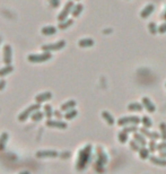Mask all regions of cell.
<instances>
[{"mask_svg":"<svg viewBox=\"0 0 166 174\" xmlns=\"http://www.w3.org/2000/svg\"><path fill=\"white\" fill-rule=\"evenodd\" d=\"M90 155H92V146L87 145L85 148H83L78 154V161H77V170L83 171L87 166V164L89 163L90 159Z\"/></svg>","mask_w":166,"mask_h":174,"instance_id":"1","label":"cell"},{"mask_svg":"<svg viewBox=\"0 0 166 174\" xmlns=\"http://www.w3.org/2000/svg\"><path fill=\"white\" fill-rule=\"evenodd\" d=\"M141 123V119L136 115H131V117H123L118 120V126L119 127H126V126H138Z\"/></svg>","mask_w":166,"mask_h":174,"instance_id":"2","label":"cell"},{"mask_svg":"<svg viewBox=\"0 0 166 174\" xmlns=\"http://www.w3.org/2000/svg\"><path fill=\"white\" fill-rule=\"evenodd\" d=\"M52 58V54L50 52H43L41 54H30L27 57V60L32 63H41L45 62Z\"/></svg>","mask_w":166,"mask_h":174,"instance_id":"3","label":"cell"},{"mask_svg":"<svg viewBox=\"0 0 166 174\" xmlns=\"http://www.w3.org/2000/svg\"><path fill=\"white\" fill-rule=\"evenodd\" d=\"M37 110H40V105H39V103L34 104V105H31V106H28L27 109H25V110H24V111L18 115V120L20 121V122H24V121L27 120L28 117H31V115L33 114L35 111H37Z\"/></svg>","mask_w":166,"mask_h":174,"instance_id":"4","label":"cell"},{"mask_svg":"<svg viewBox=\"0 0 166 174\" xmlns=\"http://www.w3.org/2000/svg\"><path fill=\"white\" fill-rule=\"evenodd\" d=\"M66 46V41H58L55 43H51V44H45L42 45V50L45 52H51V51H59L61 49H63Z\"/></svg>","mask_w":166,"mask_h":174,"instance_id":"5","label":"cell"},{"mask_svg":"<svg viewBox=\"0 0 166 174\" xmlns=\"http://www.w3.org/2000/svg\"><path fill=\"white\" fill-rule=\"evenodd\" d=\"M74 2L72 1H68L66 4V6L63 7V9L61 10V13L59 14V16H58V20L59 22H63V20H66L67 17L70 15V13L72 11V9H74Z\"/></svg>","mask_w":166,"mask_h":174,"instance_id":"6","label":"cell"},{"mask_svg":"<svg viewBox=\"0 0 166 174\" xmlns=\"http://www.w3.org/2000/svg\"><path fill=\"white\" fill-rule=\"evenodd\" d=\"M11 60H13V50L9 44H6L4 46V62L6 66H10Z\"/></svg>","mask_w":166,"mask_h":174,"instance_id":"7","label":"cell"},{"mask_svg":"<svg viewBox=\"0 0 166 174\" xmlns=\"http://www.w3.org/2000/svg\"><path fill=\"white\" fill-rule=\"evenodd\" d=\"M139 131L144 135L145 137L149 138V139H153V140H157V139H160V138H162V136H160L158 132H151V131H149V130H148L147 128H145V127H141L140 129H139Z\"/></svg>","mask_w":166,"mask_h":174,"instance_id":"8","label":"cell"},{"mask_svg":"<svg viewBox=\"0 0 166 174\" xmlns=\"http://www.w3.org/2000/svg\"><path fill=\"white\" fill-rule=\"evenodd\" d=\"M141 103H142L144 108L146 109V110H147L149 113H154V112L156 111V105L153 103V102H151V100L149 98V97H147V96L142 97Z\"/></svg>","mask_w":166,"mask_h":174,"instance_id":"9","label":"cell"},{"mask_svg":"<svg viewBox=\"0 0 166 174\" xmlns=\"http://www.w3.org/2000/svg\"><path fill=\"white\" fill-rule=\"evenodd\" d=\"M46 126L50 127V128H57V129H66L68 124L66 122H62V121H59V120H51L49 119L46 121Z\"/></svg>","mask_w":166,"mask_h":174,"instance_id":"10","label":"cell"},{"mask_svg":"<svg viewBox=\"0 0 166 174\" xmlns=\"http://www.w3.org/2000/svg\"><path fill=\"white\" fill-rule=\"evenodd\" d=\"M155 10V7H154V5L153 4H149V5H147L146 7L142 9V10L140 11V17L142 19H146V18H148L149 16L153 14V11Z\"/></svg>","mask_w":166,"mask_h":174,"instance_id":"11","label":"cell"},{"mask_svg":"<svg viewBox=\"0 0 166 174\" xmlns=\"http://www.w3.org/2000/svg\"><path fill=\"white\" fill-rule=\"evenodd\" d=\"M58 153L55 150H40L36 153V157L39 158H46V157H57Z\"/></svg>","mask_w":166,"mask_h":174,"instance_id":"12","label":"cell"},{"mask_svg":"<svg viewBox=\"0 0 166 174\" xmlns=\"http://www.w3.org/2000/svg\"><path fill=\"white\" fill-rule=\"evenodd\" d=\"M133 139L140 145V147H146L147 146V140L146 137L141 132H135L133 133Z\"/></svg>","mask_w":166,"mask_h":174,"instance_id":"13","label":"cell"},{"mask_svg":"<svg viewBox=\"0 0 166 174\" xmlns=\"http://www.w3.org/2000/svg\"><path fill=\"white\" fill-rule=\"evenodd\" d=\"M52 98V93L50 92H44V93H41L39 94L36 97H35V101H36V103H43L45 101L48 100H51Z\"/></svg>","mask_w":166,"mask_h":174,"instance_id":"14","label":"cell"},{"mask_svg":"<svg viewBox=\"0 0 166 174\" xmlns=\"http://www.w3.org/2000/svg\"><path fill=\"white\" fill-rule=\"evenodd\" d=\"M127 109L131 112H141L145 108H144V105H142V103L133 102V103H130L129 105L127 106Z\"/></svg>","mask_w":166,"mask_h":174,"instance_id":"15","label":"cell"},{"mask_svg":"<svg viewBox=\"0 0 166 174\" xmlns=\"http://www.w3.org/2000/svg\"><path fill=\"white\" fill-rule=\"evenodd\" d=\"M95 44V42H94V40L93 39H81V40H79L78 41V45L80 46V48H90V46H93V45Z\"/></svg>","mask_w":166,"mask_h":174,"instance_id":"16","label":"cell"},{"mask_svg":"<svg viewBox=\"0 0 166 174\" xmlns=\"http://www.w3.org/2000/svg\"><path fill=\"white\" fill-rule=\"evenodd\" d=\"M149 161H150L153 164L158 165V166H166V158L156 157V156H150V157H149Z\"/></svg>","mask_w":166,"mask_h":174,"instance_id":"17","label":"cell"},{"mask_svg":"<svg viewBox=\"0 0 166 174\" xmlns=\"http://www.w3.org/2000/svg\"><path fill=\"white\" fill-rule=\"evenodd\" d=\"M102 118L106 121V123L109 124V126H113L115 123V120L114 118H113V115L111 114L110 112H107V111H103L102 112Z\"/></svg>","mask_w":166,"mask_h":174,"instance_id":"18","label":"cell"},{"mask_svg":"<svg viewBox=\"0 0 166 174\" xmlns=\"http://www.w3.org/2000/svg\"><path fill=\"white\" fill-rule=\"evenodd\" d=\"M76 101L74 100H70V101H68V102H66V103H63L62 105H61V111H70V110H72V109L76 106Z\"/></svg>","mask_w":166,"mask_h":174,"instance_id":"19","label":"cell"},{"mask_svg":"<svg viewBox=\"0 0 166 174\" xmlns=\"http://www.w3.org/2000/svg\"><path fill=\"white\" fill-rule=\"evenodd\" d=\"M42 34H44V35H54L57 33V28H55L54 26H45L43 27L42 30H41Z\"/></svg>","mask_w":166,"mask_h":174,"instance_id":"20","label":"cell"},{"mask_svg":"<svg viewBox=\"0 0 166 174\" xmlns=\"http://www.w3.org/2000/svg\"><path fill=\"white\" fill-rule=\"evenodd\" d=\"M83 10H84V6H83L81 4L75 5L74 9H72V11H71V14H72V16L76 18V17H78V16H79L81 13H83Z\"/></svg>","mask_w":166,"mask_h":174,"instance_id":"21","label":"cell"},{"mask_svg":"<svg viewBox=\"0 0 166 174\" xmlns=\"http://www.w3.org/2000/svg\"><path fill=\"white\" fill-rule=\"evenodd\" d=\"M8 138H9V135L7 132H4L0 136V150H4L5 149L6 144H7L8 141Z\"/></svg>","mask_w":166,"mask_h":174,"instance_id":"22","label":"cell"},{"mask_svg":"<svg viewBox=\"0 0 166 174\" xmlns=\"http://www.w3.org/2000/svg\"><path fill=\"white\" fill-rule=\"evenodd\" d=\"M72 24H74V19H66V20H63V22H60L58 27H59L60 30H67V28L70 27Z\"/></svg>","mask_w":166,"mask_h":174,"instance_id":"23","label":"cell"},{"mask_svg":"<svg viewBox=\"0 0 166 174\" xmlns=\"http://www.w3.org/2000/svg\"><path fill=\"white\" fill-rule=\"evenodd\" d=\"M141 123H142V126H144L145 128H147V129H149V128L153 127V121H151V119L149 118V117H147V115H144V117L141 118Z\"/></svg>","mask_w":166,"mask_h":174,"instance_id":"24","label":"cell"},{"mask_svg":"<svg viewBox=\"0 0 166 174\" xmlns=\"http://www.w3.org/2000/svg\"><path fill=\"white\" fill-rule=\"evenodd\" d=\"M139 156H140L141 159H147L149 158L150 156H149V153H150V150L148 148H146V147H141L140 150H139Z\"/></svg>","mask_w":166,"mask_h":174,"instance_id":"25","label":"cell"},{"mask_svg":"<svg viewBox=\"0 0 166 174\" xmlns=\"http://www.w3.org/2000/svg\"><path fill=\"white\" fill-rule=\"evenodd\" d=\"M43 117H44V114H43L41 111H39V110L35 111L33 114L31 115V118H32V120H33L34 122H39V121H41V120L43 119Z\"/></svg>","mask_w":166,"mask_h":174,"instance_id":"26","label":"cell"},{"mask_svg":"<svg viewBox=\"0 0 166 174\" xmlns=\"http://www.w3.org/2000/svg\"><path fill=\"white\" fill-rule=\"evenodd\" d=\"M44 114L46 115V118L48 119H51L53 115H54V111L52 110V106L50 104H46L44 106Z\"/></svg>","mask_w":166,"mask_h":174,"instance_id":"27","label":"cell"},{"mask_svg":"<svg viewBox=\"0 0 166 174\" xmlns=\"http://www.w3.org/2000/svg\"><path fill=\"white\" fill-rule=\"evenodd\" d=\"M148 30H149V33L151 35H156L158 33V27H157V25L154 22H150L148 24Z\"/></svg>","mask_w":166,"mask_h":174,"instance_id":"28","label":"cell"},{"mask_svg":"<svg viewBox=\"0 0 166 174\" xmlns=\"http://www.w3.org/2000/svg\"><path fill=\"white\" fill-rule=\"evenodd\" d=\"M13 70H14L13 66H6L4 68H1L0 69V77H4L6 75L10 74V72H13Z\"/></svg>","mask_w":166,"mask_h":174,"instance_id":"29","label":"cell"},{"mask_svg":"<svg viewBox=\"0 0 166 174\" xmlns=\"http://www.w3.org/2000/svg\"><path fill=\"white\" fill-rule=\"evenodd\" d=\"M77 114H78L77 110L72 109V110H70V111L66 112V114H65V118H66V120H72V119H75L76 117H77Z\"/></svg>","mask_w":166,"mask_h":174,"instance_id":"30","label":"cell"},{"mask_svg":"<svg viewBox=\"0 0 166 174\" xmlns=\"http://www.w3.org/2000/svg\"><path fill=\"white\" fill-rule=\"evenodd\" d=\"M128 138H129V137H128V133L124 132L123 130L118 133V139H119V141H120V143H122V144L127 143V141H128Z\"/></svg>","mask_w":166,"mask_h":174,"instance_id":"31","label":"cell"},{"mask_svg":"<svg viewBox=\"0 0 166 174\" xmlns=\"http://www.w3.org/2000/svg\"><path fill=\"white\" fill-rule=\"evenodd\" d=\"M129 145H130V147H131V149H132L133 152H139V150H140V145L138 144V143H137L136 140H135V139H131V140H130V143H129Z\"/></svg>","mask_w":166,"mask_h":174,"instance_id":"32","label":"cell"},{"mask_svg":"<svg viewBox=\"0 0 166 174\" xmlns=\"http://www.w3.org/2000/svg\"><path fill=\"white\" fill-rule=\"evenodd\" d=\"M123 131L127 133L137 132V131H138V126H126L123 128Z\"/></svg>","mask_w":166,"mask_h":174,"instance_id":"33","label":"cell"},{"mask_svg":"<svg viewBox=\"0 0 166 174\" xmlns=\"http://www.w3.org/2000/svg\"><path fill=\"white\" fill-rule=\"evenodd\" d=\"M159 129H160V132H162V139L164 141H166V123L162 122L159 124Z\"/></svg>","mask_w":166,"mask_h":174,"instance_id":"34","label":"cell"},{"mask_svg":"<svg viewBox=\"0 0 166 174\" xmlns=\"http://www.w3.org/2000/svg\"><path fill=\"white\" fill-rule=\"evenodd\" d=\"M149 150H150L151 153L153 152H156V149H157V144H156V140H153V139H150V141H149Z\"/></svg>","mask_w":166,"mask_h":174,"instance_id":"35","label":"cell"},{"mask_svg":"<svg viewBox=\"0 0 166 174\" xmlns=\"http://www.w3.org/2000/svg\"><path fill=\"white\" fill-rule=\"evenodd\" d=\"M158 33L159 34H165L166 33V23L160 24L158 27Z\"/></svg>","mask_w":166,"mask_h":174,"instance_id":"36","label":"cell"},{"mask_svg":"<svg viewBox=\"0 0 166 174\" xmlns=\"http://www.w3.org/2000/svg\"><path fill=\"white\" fill-rule=\"evenodd\" d=\"M166 149V141H163L160 144H157V150L160 152V150H165Z\"/></svg>","mask_w":166,"mask_h":174,"instance_id":"37","label":"cell"},{"mask_svg":"<svg viewBox=\"0 0 166 174\" xmlns=\"http://www.w3.org/2000/svg\"><path fill=\"white\" fill-rule=\"evenodd\" d=\"M50 4H51L52 7H59V4H60V0H50Z\"/></svg>","mask_w":166,"mask_h":174,"instance_id":"38","label":"cell"},{"mask_svg":"<svg viewBox=\"0 0 166 174\" xmlns=\"http://www.w3.org/2000/svg\"><path fill=\"white\" fill-rule=\"evenodd\" d=\"M5 86H6V80H0V91H2L5 88Z\"/></svg>","mask_w":166,"mask_h":174,"instance_id":"39","label":"cell"},{"mask_svg":"<svg viewBox=\"0 0 166 174\" xmlns=\"http://www.w3.org/2000/svg\"><path fill=\"white\" fill-rule=\"evenodd\" d=\"M159 157H162V158H166V149L165 150H160V152H159Z\"/></svg>","mask_w":166,"mask_h":174,"instance_id":"40","label":"cell"},{"mask_svg":"<svg viewBox=\"0 0 166 174\" xmlns=\"http://www.w3.org/2000/svg\"><path fill=\"white\" fill-rule=\"evenodd\" d=\"M54 117H57L58 119H61L62 118V114L60 113V111H54Z\"/></svg>","mask_w":166,"mask_h":174,"instance_id":"41","label":"cell"},{"mask_svg":"<svg viewBox=\"0 0 166 174\" xmlns=\"http://www.w3.org/2000/svg\"><path fill=\"white\" fill-rule=\"evenodd\" d=\"M19 174H31V173L28 172V171H22V172H20Z\"/></svg>","mask_w":166,"mask_h":174,"instance_id":"42","label":"cell"},{"mask_svg":"<svg viewBox=\"0 0 166 174\" xmlns=\"http://www.w3.org/2000/svg\"><path fill=\"white\" fill-rule=\"evenodd\" d=\"M165 18H166V13H165Z\"/></svg>","mask_w":166,"mask_h":174,"instance_id":"43","label":"cell"},{"mask_svg":"<svg viewBox=\"0 0 166 174\" xmlns=\"http://www.w3.org/2000/svg\"><path fill=\"white\" fill-rule=\"evenodd\" d=\"M77 1H79V0H77Z\"/></svg>","mask_w":166,"mask_h":174,"instance_id":"44","label":"cell"},{"mask_svg":"<svg viewBox=\"0 0 166 174\" xmlns=\"http://www.w3.org/2000/svg\"><path fill=\"white\" fill-rule=\"evenodd\" d=\"M165 86H166V84H165Z\"/></svg>","mask_w":166,"mask_h":174,"instance_id":"45","label":"cell"}]
</instances>
